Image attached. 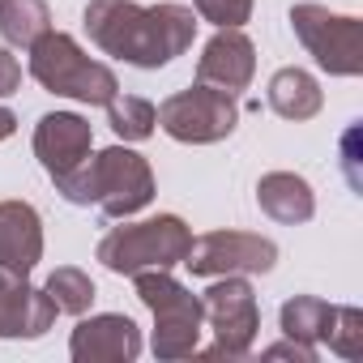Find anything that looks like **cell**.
Listing matches in <instances>:
<instances>
[{
  "label": "cell",
  "mask_w": 363,
  "mask_h": 363,
  "mask_svg": "<svg viewBox=\"0 0 363 363\" xmlns=\"http://www.w3.org/2000/svg\"><path fill=\"white\" fill-rule=\"evenodd\" d=\"M86 35L90 43L124 60L133 69H167L175 56H184L197 35V13L189 5H137V0H90L86 13Z\"/></svg>",
  "instance_id": "1"
},
{
  "label": "cell",
  "mask_w": 363,
  "mask_h": 363,
  "mask_svg": "<svg viewBox=\"0 0 363 363\" xmlns=\"http://www.w3.org/2000/svg\"><path fill=\"white\" fill-rule=\"evenodd\" d=\"M30 77L48 90V94H60V99H73V103H86V107H107L116 94H120V82L116 73L94 60L73 35L65 30H48L35 48H30Z\"/></svg>",
  "instance_id": "2"
},
{
  "label": "cell",
  "mask_w": 363,
  "mask_h": 363,
  "mask_svg": "<svg viewBox=\"0 0 363 363\" xmlns=\"http://www.w3.org/2000/svg\"><path fill=\"white\" fill-rule=\"evenodd\" d=\"M193 248V231L179 214H158V218H141V223H124L116 231H107L94 248V257L103 261V269L133 278L145 269H175L184 265Z\"/></svg>",
  "instance_id": "3"
},
{
  "label": "cell",
  "mask_w": 363,
  "mask_h": 363,
  "mask_svg": "<svg viewBox=\"0 0 363 363\" xmlns=\"http://www.w3.org/2000/svg\"><path fill=\"white\" fill-rule=\"evenodd\" d=\"M133 282H137V299L154 316V337H150L154 359L175 363L197 354L201 325H206L201 295H193L184 282H175L171 269H145V274H133Z\"/></svg>",
  "instance_id": "4"
},
{
  "label": "cell",
  "mask_w": 363,
  "mask_h": 363,
  "mask_svg": "<svg viewBox=\"0 0 363 363\" xmlns=\"http://www.w3.org/2000/svg\"><path fill=\"white\" fill-rule=\"evenodd\" d=\"M240 124V99L214 86H189L158 103V128L179 145H214L227 141Z\"/></svg>",
  "instance_id": "5"
},
{
  "label": "cell",
  "mask_w": 363,
  "mask_h": 363,
  "mask_svg": "<svg viewBox=\"0 0 363 363\" xmlns=\"http://www.w3.org/2000/svg\"><path fill=\"white\" fill-rule=\"evenodd\" d=\"M291 30L329 77H359L363 73V22L359 18L329 13L325 5L303 0V5L291 9Z\"/></svg>",
  "instance_id": "6"
},
{
  "label": "cell",
  "mask_w": 363,
  "mask_h": 363,
  "mask_svg": "<svg viewBox=\"0 0 363 363\" xmlns=\"http://www.w3.org/2000/svg\"><path fill=\"white\" fill-rule=\"evenodd\" d=\"M201 312L214 329V346L206 354L244 359L252 350L257 329H261V308H257V291H252L248 274H223L201 295Z\"/></svg>",
  "instance_id": "7"
},
{
  "label": "cell",
  "mask_w": 363,
  "mask_h": 363,
  "mask_svg": "<svg viewBox=\"0 0 363 363\" xmlns=\"http://www.w3.org/2000/svg\"><path fill=\"white\" fill-rule=\"evenodd\" d=\"M94 179V206L107 218H133L154 201V171L128 145H107L90 158Z\"/></svg>",
  "instance_id": "8"
},
{
  "label": "cell",
  "mask_w": 363,
  "mask_h": 363,
  "mask_svg": "<svg viewBox=\"0 0 363 363\" xmlns=\"http://www.w3.org/2000/svg\"><path fill=\"white\" fill-rule=\"evenodd\" d=\"M184 265L193 278H223V274H269L278 265V244L252 231H206L193 240Z\"/></svg>",
  "instance_id": "9"
},
{
  "label": "cell",
  "mask_w": 363,
  "mask_h": 363,
  "mask_svg": "<svg viewBox=\"0 0 363 363\" xmlns=\"http://www.w3.org/2000/svg\"><path fill=\"white\" fill-rule=\"evenodd\" d=\"M94 154V128L77 111H48L35 124V158L52 175V184H65L69 175H77Z\"/></svg>",
  "instance_id": "10"
},
{
  "label": "cell",
  "mask_w": 363,
  "mask_h": 363,
  "mask_svg": "<svg viewBox=\"0 0 363 363\" xmlns=\"http://www.w3.org/2000/svg\"><path fill=\"white\" fill-rule=\"evenodd\" d=\"M141 346H145L141 329L124 312L82 316L77 329H73V337H69L73 363H133L141 354Z\"/></svg>",
  "instance_id": "11"
},
{
  "label": "cell",
  "mask_w": 363,
  "mask_h": 363,
  "mask_svg": "<svg viewBox=\"0 0 363 363\" xmlns=\"http://www.w3.org/2000/svg\"><path fill=\"white\" fill-rule=\"evenodd\" d=\"M56 316L60 312L43 286H30L26 274L0 265V337H43Z\"/></svg>",
  "instance_id": "12"
},
{
  "label": "cell",
  "mask_w": 363,
  "mask_h": 363,
  "mask_svg": "<svg viewBox=\"0 0 363 363\" xmlns=\"http://www.w3.org/2000/svg\"><path fill=\"white\" fill-rule=\"evenodd\" d=\"M257 77V48L244 30H218L206 48H201V60H197V82L201 86H214V90H227V94H244Z\"/></svg>",
  "instance_id": "13"
},
{
  "label": "cell",
  "mask_w": 363,
  "mask_h": 363,
  "mask_svg": "<svg viewBox=\"0 0 363 363\" xmlns=\"http://www.w3.org/2000/svg\"><path fill=\"white\" fill-rule=\"evenodd\" d=\"M43 261V218L30 201H0V265L30 274Z\"/></svg>",
  "instance_id": "14"
},
{
  "label": "cell",
  "mask_w": 363,
  "mask_h": 363,
  "mask_svg": "<svg viewBox=\"0 0 363 363\" xmlns=\"http://www.w3.org/2000/svg\"><path fill=\"white\" fill-rule=\"evenodd\" d=\"M257 206L274 223L295 227V223H308L316 214V193H312L308 179L295 175V171H269V175L257 179Z\"/></svg>",
  "instance_id": "15"
},
{
  "label": "cell",
  "mask_w": 363,
  "mask_h": 363,
  "mask_svg": "<svg viewBox=\"0 0 363 363\" xmlns=\"http://www.w3.org/2000/svg\"><path fill=\"white\" fill-rule=\"evenodd\" d=\"M265 103H269L274 116L303 124V120H312V116L325 107V90H320V82H316L308 69H295V65H291V69H278V73L269 77Z\"/></svg>",
  "instance_id": "16"
},
{
  "label": "cell",
  "mask_w": 363,
  "mask_h": 363,
  "mask_svg": "<svg viewBox=\"0 0 363 363\" xmlns=\"http://www.w3.org/2000/svg\"><path fill=\"white\" fill-rule=\"evenodd\" d=\"M52 30L48 0H0V39L9 48H35Z\"/></svg>",
  "instance_id": "17"
},
{
  "label": "cell",
  "mask_w": 363,
  "mask_h": 363,
  "mask_svg": "<svg viewBox=\"0 0 363 363\" xmlns=\"http://www.w3.org/2000/svg\"><path fill=\"white\" fill-rule=\"evenodd\" d=\"M278 325H282L286 337L316 346V342H325V333L333 325V303H325L316 295H291L278 312Z\"/></svg>",
  "instance_id": "18"
},
{
  "label": "cell",
  "mask_w": 363,
  "mask_h": 363,
  "mask_svg": "<svg viewBox=\"0 0 363 363\" xmlns=\"http://www.w3.org/2000/svg\"><path fill=\"white\" fill-rule=\"evenodd\" d=\"M107 124L120 141H145V137H154L158 107L150 99H137V94H116L107 103Z\"/></svg>",
  "instance_id": "19"
},
{
  "label": "cell",
  "mask_w": 363,
  "mask_h": 363,
  "mask_svg": "<svg viewBox=\"0 0 363 363\" xmlns=\"http://www.w3.org/2000/svg\"><path fill=\"white\" fill-rule=\"evenodd\" d=\"M43 291L52 295L56 312H69V316H86L90 303H94V295H99L94 282H90V274L77 269V265H60V269L43 282Z\"/></svg>",
  "instance_id": "20"
},
{
  "label": "cell",
  "mask_w": 363,
  "mask_h": 363,
  "mask_svg": "<svg viewBox=\"0 0 363 363\" xmlns=\"http://www.w3.org/2000/svg\"><path fill=\"white\" fill-rule=\"evenodd\" d=\"M325 346L337 359H363V312L359 308H333V325L325 333Z\"/></svg>",
  "instance_id": "21"
},
{
  "label": "cell",
  "mask_w": 363,
  "mask_h": 363,
  "mask_svg": "<svg viewBox=\"0 0 363 363\" xmlns=\"http://www.w3.org/2000/svg\"><path fill=\"white\" fill-rule=\"evenodd\" d=\"M252 5L257 0H193V13L218 30H244V22L252 18Z\"/></svg>",
  "instance_id": "22"
},
{
  "label": "cell",
  "mask_w": 363,
  "mask_h": 363,
  "mask_svg": "<svg viewBox=\"0 0 363 363\" xmlns=\"http://www.w3.org/2000/svg\"><path fill=\"white\" fill-rule=\"evenodd\" d=\"M265 359H299V363H316V346L295 342V337H282V342L265 346Z\"/></svg>",
  "instance_id": "23"
},
{
  "label": "cell",
  "mask_w": 363,
  "mask_h": 363,
  "mask_svg": "<svg viewBox=\"0 0 363 363\" xmlns=\"http://www.w3.org/2000/svg\"><path fill=\"white\" fill-rule=\"evenodd\" d=\"M18 86H22V65L9 48H0V99L18 94Z\"/></svg>",
  "instance_id": "24"
},
{
  "label": "cell",
  "mask_w": 363,
  "mask_h": 363,
  "mask_svg": "<svg viewBox=\"0 0 363 363\" xmlns=\"http://www.w3.org/2000/svg\"><path fill=\"white\" fill-rule=\"evenodd\" d=\"M13 133H18V116L9 107H0V141H9Z\"/></svg>",
  "instance_id": "25"
}]
</instances>
